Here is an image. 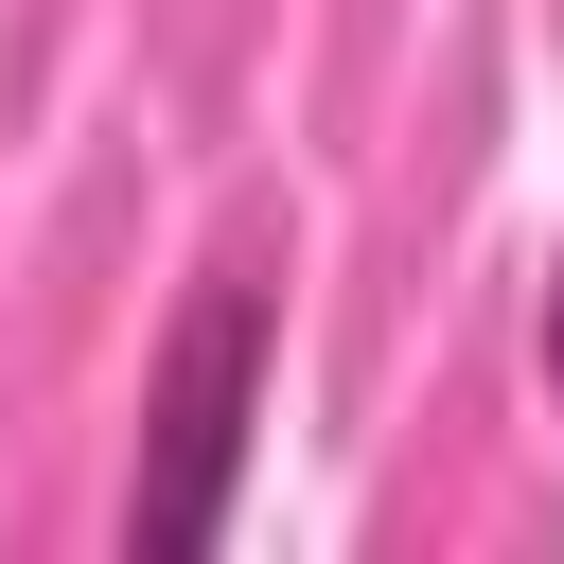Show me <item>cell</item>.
I'll list each match as a JSON object with an SVG mask.
<instances>
[{"instance_id": "cell-1", "label": "cell", "mask_w": 564, "mask_h": 564, "mask_svg": "<svg viewBox=\"0 0 564 564\" xmlns=\"http://www.w3.org/2000/svg\"><path fill=\"white\" fill-rule=\"evenodd\" d=\"M264 388H282V282H264V264H212V282L176 300L159 370H141L123 546H159V564L229 546V511H247V441H264Z\"/></svg>"}, {"instance_id": "cell-2", "label": "cell", "mask_w": 564, "mask_h": 564, "mask_svg": "<svg viewBox=\"0 0 564 564\" xmlns=\"http://www.w3.org/2000/svg\"><path fill=\"white\" fill-rule=\"evenodd\" d=\"M546 388H564V247H546Z\"/></svg>"}]
</instances>
